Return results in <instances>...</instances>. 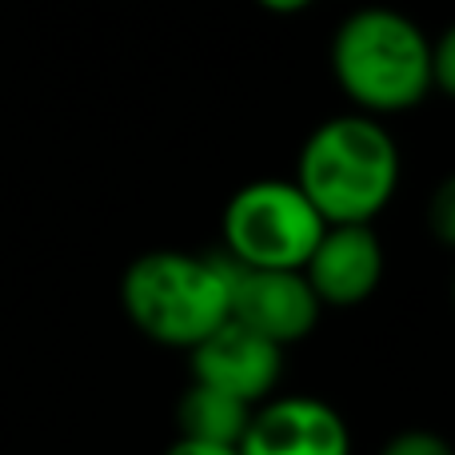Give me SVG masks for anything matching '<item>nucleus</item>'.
Segmentation results:
<instances>
[{
	"mask_svg": "<svg viewBox=\"0 0 455 455\" xmlns=\"http://www.w3.org/2000/svg\"><path fill=\"white\" fill-rule=\"evenodd\" d=\"M400 144L368 112H344L312 128L296 156V188L323 224H371L400 188Z\"/></svg>",
	"mask_w": 455,
	"mask_h": 455,
	"instance_id": "1",
	"label": "nucleus"
},
{
	"mask_svg": "<svg viewBox=\"0 0 455 455\" xmlns=\"http://www.w3.org/2000/svg\"><path fill=\"white\" fill-rule=\"evenodd\" d=\"M299 272L323 307H360L384 280V243L371 224H328Z\"/></svg>",
	"mask_w": 455,
	"mask_h": 455,
	"instance_id": "8",
	"label": "nucleus"
},
{
	"mask_svg": "<svg viewBox=\"0 0 455 455\" xmlns=\"http://www.w3.org/2000/svg\"><path fill=\"white\" fill-rule=\"evenodd\" d=\"M256 4L275 16H296V12H304V8H312L315 0H256Z\"/></svg>",
	"mask_w": 455,
	"mask_h": 455,
	"instance_id": "14",
	"label": "nucleus"
},
{
	"mask_svg": "<svg viewBox=\"0 0 455 455\" xmlns=\"http://www.w3.org/2000/svg\"><path fill=\"white\" fill-rule=\"evenodd\" d=\"M192 379L216 392H228L243 403H264L283 376V347L264 339L259 331L235 323L232 315L216 331H208L188 352Z\"/></svg>",
	"mask_w": 455,
	"mask_h": 455,
	"instance_id": "7",
	"label": "nucleus"
},
{
	"mask_svg": "<svg viewBox=\"0 0 455 455\" xmlns=\"http://www.w3.org/2000/svg\"><path fill=\"white\" fill-rule=\"evenodd\" d=\"M232 264V259H228ZM323 304L299 267H240L232 264V304L228 315L259 331L280 347L307 339L320 323Z\"/></svg>",
	"mask_w": 455,
	"mask_h": 455,
	"instance_id": "5",
	"label": "nucleus"
},
{
	"mask_svg": "<svg viewBox=\"0 0 455 455\" xmlns=\"http://www.w3.org/2000/svg\"><path fill=\"white\" fill-rule=\"evenodd\" d=\"M232 304V264L228 256L192 251H144L124 267L120 307L144 339L160 347L192 352L208 331L228 320Z\"/></svg>",
	"mask_w": 455,
	"mask_h": 455,
	"instance_id": "3",
	"label": "nucleus"
},
{
	"mask_svg": "<svg viewBox=\"0 0 455 455\" xmlns=\"http://www.w3.org/2000/svg\"><path fill=\"white\" fill-rule=\"evenodd\" d=\"M328 64L339 92L368 116L411 112L432 96V36L400 8L347 12L331 36Z\"/></svg>",
	"mask_w": 455,
	"mask_h": 455,
	"instance_id": "2",
	"label": "nucleus"
},
{
	"mask_svg": "<svg viewBox=\"0 0 455 455\" xmlns=\"http://www.w3.org/2000/svg\"><path fill=\"white\" fill-rule=\"evenodd\" d=\"M251 403L235 400L228 392H216L208 384H196L192 379L184 387L180 403H176V424H180V435L188 440H204V443H240L243 427H248Z\"/></svg>",
	"mask_w": 455,
	"mask_h": 455,
	"instance_id": "9",
	"label": "nucleus"
},
{
	"mask_svg": "<svg viewBox=\"0 0 455 455\" xmlns=\"http://www.w3.org/2000/svg\"><path fill=\"white\" fill-rule=\"evenodd\" d=\"M240 455H352V432L331 403L315 395H267L248 416Z\"/></svg>",
	"mask_w": 455,
	"mask_h": 455,
	"instance_id": "6",
	"label": "nucleus"
},
{
	"mask_svg": "<svg viewBox=\"0 0 455 455\" xmlns=\"http://www.w3.org/2000/svg\"><path fill=\"white\" fill-rule=\"evenodd\" d=\"M379 455H455V451L443 435L416 427V432H400L395 440H387Z\"/></svg>",
	"mask_w": 455,
	"mask_h": 455,
	"instance_id": "10",
	"label": "nucleus"
},
{
	"mask_svg": "<svg viewBox=\"0 0 455 455\" xmlns=\"http://www.w3.org/2000/svg\"><path fill=\"white\" fill-rule=\"evenodd\" d=\"M451 88H455V36L440 32L432 40V92L451 96Z\"/></svg>",
	"mask_w": 455,
	"mask_h": 455,
	"instance_id": "11",
	"label": "nucleus"
},
{
	"mask_svg": "<svg viewBox=\"0 0 455 455\" xmlns=\"http://www.w3.org/2000/svg\"><path fill=\"white\" fill-rule=\"evenodd\" d=\"M164 455H240L232 443H204V440H188V435H176V443Z\"/></svg>",
	"mask_w": 455,
	"mask_h": 455,
	"instance_id": "12",
	"label": "nucleus"
},
{
	"mask_svg": "<svg viewBox=\"0 0 455 455\" xmlns=\"http://www.w3.org/2000/svg\"><path fill=\"white\" fill-rule=\"evenodd\" d=\"M296 180H251L224 204V256L240 267H304L323 232Z\"/></svg>",
	"mask_w": 455,
	"mask_h": 455,
	"instance_id": "4",
	"label": "nucleus"
},
{
	"mask_svg": "<svg viewBox=\"0 0 455 455\" xmlns=\"http://www.w3.org/2000/svg\"><path fill=\"white\" fill-rule=\"evenodd\" d=\"M451 212H455V204H451V184H443L440 196H435V216H440L435 224H440V240H451V232H455Z\"/></svg>",
	"mask_w": 455,
	"mask_h": 455,
	"instance_id": "13",
	"label": "nucleus"
}]
</instances>
